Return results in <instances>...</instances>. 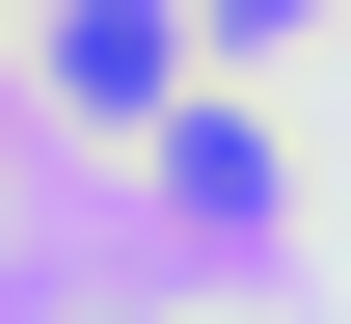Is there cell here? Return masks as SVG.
<instances>
[{
    "mask_svg": "<svg viewBox=\"0 0 351 324\" xmlns=\"http://www.w3.org/2000/svg\"><path fill=\"white\" fill-rule=\"evenodd\" d=\"M54 82H82V108H162L189 82V0H54Z\"/></svg>",
    "mask_w": 351,
    "mask_h": 324,
    "instance_id": "obj_1",
    "label": "cell"
}]
</instances>
